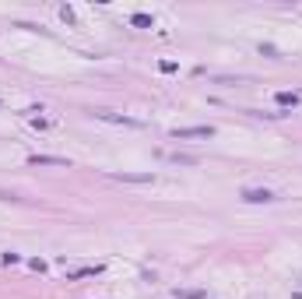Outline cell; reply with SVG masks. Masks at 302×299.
<instances>
[{"label":"cell","mask_w":302,"mask_h":299,"mask_svg":"<svg viewBox=\"0 0 302 299\" xmlns=\"http://www.w3.org/2000/svg\"><path fill=\"white\" fill-rule=\"evenodd\" d=\"M243 197L253 201V204H260V201H274V194H267V190H246Z\"/></svg>","instance_id":"3957f363"},{"label":"cell","mask_w":302,"mask_h":299,"mask_svg":"<svg viewBox=\"0 0 302 299\" xmlns=\"http://www.w3.org/2000/svg\"><path fill=\"white\" fill-rule=\"evenodd\" d=\"M28 162H32V166H70L63 155H32Z\"/></svg>","instance_id":"7a4b0ae2"},{"label":"cell","mask_w":302,"mask_h":299,"mask_svg":"<svg viewBox=\"0 0 302 299\" xmlns=\"http://www.w3.org/2000/svg\"><path fill=\"white\" fill-rule=\"evenodd\" d=\"M172 137H214V127H176Z\"/></svg>","instance_id":"6da1fadb"},{"label":"cell","mask_w":302,"mask_h":299,"mask_svg":"<svg viewBox=\"0 0 302 299\" xmlns=\"http://www.w3.org/2000/svg\"><path fill=\"white\" fill-rule=\"evenodd\" d=\"M278 102H281V106H295L299 95H295V92H278Z\"/></svg>","instance_id":"277c9868"},{"label":"cell","mask_w":302,"mask_h":299,"mask_svg":"<svg viewBox=\"0 0 302 299\" xmlns=\"http://www.w3.org/2000/svg\"><path fill=\"white\" fill-rule=\"evenodd\" d=\"M130 21H134V25H144V28H148V25H151V18H148V14H134V18H130Z\"/></svg>","instance_id":"5b68a950"}]
</instances>
